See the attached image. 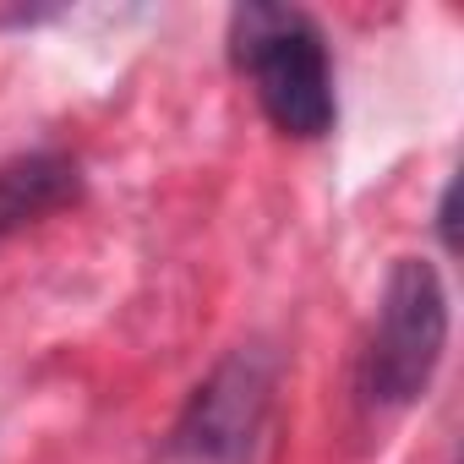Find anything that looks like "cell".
Returning <instances> with one entry per match:
<instances>
[{
    "label": "cell",
    "mask_w": 464,
    "mask_h": 464,
    "mask_svg": "<svg viewBox=\"0 0 464 464\" xmlns=\"http://www.w3.org/2000/svg\"><path fill=\"white\" fill-rule=\"evenodd\" d=\"M229 55L241 77L252 82L263 115L285 137H323L334 131L339 99H334V61L323 28L301 6H274V0H246L229 12Z\"/></svg>",
    "instance_id": "cell-1"
},
{
    "label": "cell",
    "mask_w": 464,
    "mask_h": 464,
    "mask_svg": "<svg viewBox=\"0 0 464 464\" xmlns=\"http://www.w3.org/2000/svg\"><path fill=\"white\" fill-rule=\"evenodd\" d=\"M448 350V285L437 274V263L426 257H399L388 268L382 301H377V323L361 355V388L372 404L382 410H404L415 404Z\"/></svg>",
    "instance_id": "cell-2"
},
{
    "label": "cell",
    "mask_w": 464,
    "mask_h": 464,
    "mask_svg": "<svg viewBox=\"0 0 464 464\" xmlns=\"http://www.w3.org/2000/svg\"><path fill=\"white\" fill-rule=\"evenodd\" d=\"M268 399H274V361L263 350H236L213 366V377L191 393L175 442L180 453L202 459V464H241L268 420Z\"/></svg>",
    "instance_id": "cell-3"
},
{
    "label": "cell",
    "mask_w": 464,
    "mask_h": 464,
    "mask_svg": "<svg viewBox=\"0 0 464 464\" xmlns=\"http://www.w3.org/2000/svg\"><path fill=\"white\" fill-rule=\"evenodd\" d=\"M77 197V164L61 153H23L0 164V241L23 236L44 213Z\"/></svg>",
    "instance_id": "cell-4"
},
{
    "label": "cell",
    "mask_w": 464,
    "mask_h": 464,
    "mask_svg": "<svg viewBox=\"0 0 464 464\" xmlns=\"http://www.w3.org/2000/svg\"><path fill=\"white\" fill-rule=\"evenodd\" d=\"M437 229H442V241L453 246V186L442 191V202H437Z\"/></svg>",
    "instance_id": "cell-5"
}]
</instances>
